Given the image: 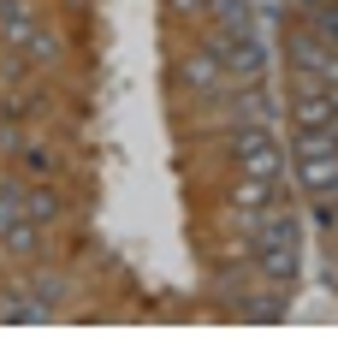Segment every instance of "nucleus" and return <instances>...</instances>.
<instances>
[{
    "label": "nucleus",
    "mask_w": 338,
    "mask_h": 356,
    "mask_svg": "<svg viewBox=\"0 0 338 356\" xmlns=\"http://www.w3.org/2000/svg\"><path fill=\"white\" fill-rule=\"evenodd\" d=\"M208 54L225 65L232 83H255V77L267 72V48L250 36V30H214V36H208Z\"/></svg>",
    "instance_id": "nucleus-1"
},
{
    "label": "nucleus",
    "mask_w": 338,
    "mask_h": 356,
    "mask_svg": "<svg viewBox=\"0 0 338 356\" xmlns=\"http://www.w3.org/2000/svg\"><path fill=\"white\" fill-rule=\"evenodd\" d=\"M232 154H238V172H250V178H273L279 184V172H285V154H279V143H273V125H238L232 131Z\"/></svg>",
    "instance_id": "nucleus-2"
},
{
    "label": "nucleus",
    "mask_w": 338,
    "mask_h": 356,
    "mask_svg": "<svg viewBox=\"0 0 338 356\" xmlns=\"http://www.w3.org/2000/svg\"><path fill=\"white\" fill-rule=\"evenodd\" d=\"M338 42H326V36H314V30H291L285 36V60H291V72H321L326 65V54H332Z\"/></svg>",
    "instance_id": "nucleus-3"
},
{
    "label": "nucleus",
    "mask_w": 338,
    "mask_h": 356,
    "mask_svg": "<svg viewBox=\"0 0 338 356\" xmlns=\"http://www.w3.org/2000/svg\"><path fill=\"white\" fill-rule=\"evenodd\" d=\"M261 208H273V178H238V191H232V220H238L243 232H250V220L261 214Z\"/></svg>",
    "instance_id": "nucleus-4"
},
{
    "label": "nucleus",
    "mask_w": 338,
    "mask_h": 356,
    "mask_svg": "<svg viewBox=\"0 0 338 356\" xmlns=\"http://www.w3.org/2000/svg\"><path fill=\"white\" fill-rule=\"evenodd\" d=\"M297 184H303L309 196L332 191V184H338V149H321V154H297Z\"/></svg>",
    "instance_id": "nucleus-5"
},
{
    "label": "nucleus",
    "mask_w": 338,
    "mask_h": 356,
    "mask_svg": "<svg viewBox=\"0 0 338 356\" xmlns=\"http://www.w3.org/2000/svg\"><path fill=\"white\" fill-rule=\"evenodd\" d=\"M178 77H184L190 89H202V95H214V89H225V83H232V77H225V65L214 60L208 48H202V54H190V60L178 65Z\"/></svg>",
    "instance_id": "nucleus-6"
},
{
    "label": "nucleus",
    "mask_w": 338,
    "mask_h": 356,
    "mask_svg": "<svg viewBox=\"0 0 338 356\" xmlns=\"http://www.w3.org/2000/svg\"><path fill=\"white\" fill-rule=\"evenodd\" d=\"M273 113H279V107H273V95L261 89V77L238 89V107H232V119H238V125H273Z\"/></svg>",
    "instance_id": "nucleus-7"
},
{
    "label": "nucleus",
    "mask_w": 338,
    "mask_h": 356,
    "mask_svg": "<svg viewBox=\"0 0 338 356\" xmlns=\"http://www.w3.org/2000/svg\"><path fill=\"white\" fill-rule=\"evenodd\" d=\"M0 36L13 42V48H30L36 42V13H30L24 0H0Z\"/></svg>",
    "instance_id": "nucleus-8"
},
{
    "label": "nucleus",
    "mask_w": 338,
    "mask_h": 356,
    "mask_svg": "<svg viewBox=\"0 0 338 356\" xmlns=\"http://www.w3.org/2000/svg\"><path fill=\"white\" fill-rule=\"evenodd\" d=\"M255 267H261L273 285H291L297 280V250L291 243H273V250H255Z\"/></svg>",
    "instance_id": "nucleus-9"
},
{
    "label": "nucleus",
    "mask_w": 338,
    "mask_h": 356,
    "mask_svg": "<svg viewBox=\"0 0 338 356\" xmlns=\"http://www.w3.org/2000/svg\"><path fill=\"white\" fill-rule=\"evenodd\" d=\"M24 220L54 226V220H60V196H54V191H24Z\"/></svg>",
    "instance_id": "nucleus-10"
},
{
    "label": "nucleus",
    "mask_w": 338,
    "mask_h": 356,
    "mask_svg": "<svg viewBox=\"0 0 338 356\" xmlns=\"http://www.w3.org/2000/svg\"><path fill=\"white\" fill-rule=\"evenodd\" d=\"M208 13L220 18V30H250V0H208Z\"/></svg>",
    "instance_id": "nucleus-11"
},
{
    "label": "nucleus",
    "mask_w": 338,
    "mask_h": 356,
    "mask_svg": "<svg viewBox=\"0 0 338 356\" xmlns=\"http://www.w3.org/2000/svg\"><path fill=\"white\" fill-rule=\"evenodd\" d=\"M0 238H6L13 255H36V220H18V226H6Z\"/></svg>",
    "instance_id": "nucleus-12"
},
{
    "label": "nucleus",
    "mask_w": 338,
    "mask_h": 356,
    "mask_svg": "<svg viewBox=\"0 0 338 356\" xmlns=\"http://www.w3.org/2000/svg\"><path fill=\"white\" fill-rule=\"evenodd\" d=\"M30 297H36L42 309H54L65 297V280H60V273H36V280H30Z\"/></svg>",
    "instance_id": "nucleus-13"
},
{
    "label": "nucleus",
    "mask_w": 338,
    "mask_h": 356,
    "mask_svg": "<svg viewBox=\"0 0 338 356\" xmlns=\"http://www.w3.org/2000/svg\"><path fill=\"white\" fill-rule=\"evenodd\" d=\"M18 220H24V191L18 184H0V232L18 226Z\"/></svg>",
    "instance_id": "nucleus-14"
},
{
    "label": "nucleus",
    "mask_w": 338,
    "mask_h": 356,
    "mask_svg": "<svg viewBox=\"0 0 338 356\" xmlns=\"http://www.w3.org/2000/svg\"><path fill=\"white\" fill-rule=\"evenodd\" d=\"M24 166H30V172H48L54 154H48V149H24Z\"/></svg>",
    "instance_id": "nucleus-15"
},
{
    "label": "nucleus",
    "mask_w": 338,
    "mask_h": 356,
    "mask_svg": "<svg viewBox=\"0 0 338 356\" xmlns=\"http://www.w3.org/2000/svg\"><path fill=\"white\" fill-rule=\"evenodd\" d=\"M178 18H196V13H208V0H166Z\"/></svg>",
    "instance_id": "nucleus-16"
}]
</instances>
